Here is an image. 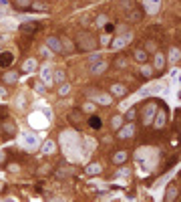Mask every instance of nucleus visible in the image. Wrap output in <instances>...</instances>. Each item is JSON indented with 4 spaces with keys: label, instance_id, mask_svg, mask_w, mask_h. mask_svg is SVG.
Returning <instances> with one entry per match:
<instances>
[{
    "label": "nucleus",
    "instance_id": "20e7f679",
    "mask_svg": "<svg viewBox=\"0 0 181 202\" xmlns=\"http://www.w3.org/2000/svg\"><path fill=\"white\" fill-rule=\"evenodd\" d=\"M89 125L93 127V130H99V127H101V119H99V117H90V119H89Z\"/></svg>",
    "mask_w": 181,
    "mask_h": 202
},
{
    "label": "nucleus",
    "instance_id": "f257e3e1",
    "mask_svg": "<svg viewBox=\"0 0 181 202\" xmlns=\"http://www.w3.org/2000/svg\"><path fill=\"white\" fill-rule=\"evenodd\" d=\"M83 119H85V117H83V111H81V109H72L71 115H68V121H71L75 127H81V125H83Z\"/></svg>",
    "mask_w": 181,
    "mask_h": 202
},
{
    "label": "nucleus",
    "instance_id": "f03ea898",
    "mask_svg": "<svg viewBox=\"0 0 181 202\" xmlns=\"http://www.w3.org/2000/svg\"><path fill=\"white\" fill-rule=\"evenodd\" d=\"M10 63H12V55H10V53H2V55H0V67H8Z\"/></svg>",
    "mask_w": 181,
    "mask_h": 202
},
{
    "label": "nucleus",
    "instance_id": "7ed1b4c3",
    "mask_svg": "<svg viewBox=\"0 0 181 202\" xmlns=\"http://www.w3.org/2000/svg\"><path fill=\"white\" fill-rule=\"evenodd\" d=\"M38 29V24H34V22H30V24H22L20 26V30H22L24 34H28V30H36Z\"/></svg>",
    "mask_w": 181,
    "mask_h": 202
}]
</instances>
